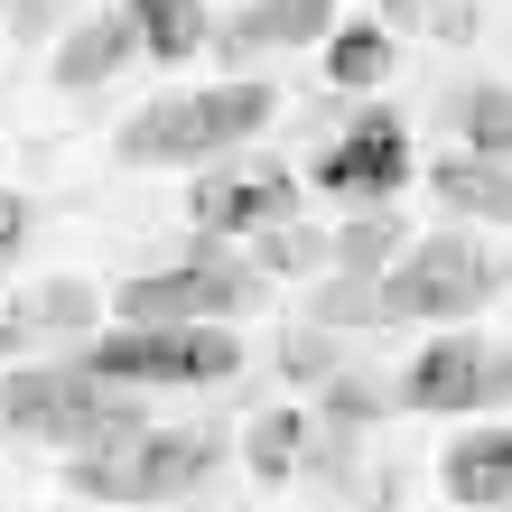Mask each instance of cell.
<instances>
[{
  "mask_svg": "<svg viewBox=\"0 0 512 512\" xmlns=\"http://www.w3.org/2000/svg\"><path fill=\"white\" fill-rule=\"evenodd\" d=\"M131 56H140V38H131V19H122V10H103V19H84L75 38L56 47V66H47V75L66 84V94H94V84H103V75H122Z\"/></svg>",
  "mask_w": 512,
  "mask_h": 512,
  "instance_id": "cell-13",
  "label": "cell"
},
{
  "mask_svg": "<svg viewBox=\"0 0 512 512\" xmlns=\"http://www.w3.org/2000/svg\"><path fill=\"white\" fill-rule=\"evenodd\" d=\"M84 364L122 391H187V382H233L243 345H233V326H112L84 345Z\"/></svg>",
  "mask_w": 512,
  "mask_h": 512,
  "instance_id": "cell-5",
  "label": "cell"
},
{
  "mask_svg": "<svg viewBox=\"0 0 512 512\" xmlns=\"http://www.w3.org/2000/svg\"><path fill=\"white\" fill-rule=\"evenodd\" d=\"M0 419L28 438V447H66V457H84V447H112L140 429V401L122 382H103L84 354H66V364H28L0 382Z\"/></svg>",
  "mask_w": 512,
  "mask_h": 512,
  "instance_id": "cell-1",
  "label": "cell"
},
{
  "mask_svg": "<svg viewBox=\"0 0 512 512\" xmlns=\"http://www.w3.org/2000/svg\"><path fill=\"white\" fill-rule=\"evenodd\" d=\"M429 196L457 224H512V168L503 159H475V149H447V159L429 168Z\"/></svg>",
  "mask_w": 512,
  "mask_h": 512,
  "instance_id": "cell-11",
  "label": "cell"
},
{
  "mask_svg": "<svg viewBox=\"0 0 512 512\" xmlns=\"http://www.w3.org/2000/svg\"><path fill=\"white\" fill-rule=\"evenodd\" d=\"M457 131L475 159H512V84H466L457 94Z\"/></svg>",
  "mask_w": 512,
  "mask_h": 512,
  "instance_id": "cell-17",
  "label": "cell"
},
{
  "mask_svg": "<svg viewBox=\"0 0 512 512\" xmlns=\"http://www.w3.org/2000/svg\"><path fill=\"white\" fill-rule=\"evenodd\" d=\"M364 512H391V503H364Z\"/></svg>",
  "mask_w": 512,
  "mask_h": 512,
  "instance_id": "cell-24",
  "label": "cell"
},
{
  "mask_svg": "<svg viewBox=\"0 0 512 512\" xmlns=\"http://www.w3.org/2000/svg\"><path fill=\"white\" fill-rule=\"evenodd\" d=\"M317 326H382V298H373V270H336L326 280V298L308 308Z\"/></svg>",
  "mask_w": 512,
  "mask_h": 512,
  "instance_id": "cell-19",
  "label": "cell"
},
{
  "mask_svg": "<svg viewBox=\"0 0 512 512\" xmlns=\"http://www.w3.org/2000/svg\"><path fill=\"white\" fill-rule=\"evenodd\" d=\"M187 215L215 233H270V224H289L298 215V177L289 168H270V159H243V168H196V196H187Z\"/></svg>",
  "mask_w": 512,
  "mask_h": 512,
  "instance_id": "cell-9",
  "label": "cell"
},
{
  "mask_svg": "<svg viewBox=\"0 0 512 512\" xmlns=\"http://www.w3.org/2000/svg\"><path fill=\"white\" fill-rule=\"evenodd\" d=\"M391 401L419 410V419H447V410H503V401H512V345L447 326V336H429V345H419V364L391 382Z\"/></svg>",
  "mask_w": 512,
  "mask_h": 512,
  "instance_id": "cell-7",
  "label": "cell"
},
{
  "mask_svg": "<svg viewBox=\"0 0 512 512\" xmlns=\"http://www.w3.org/2000/svg\"><path fill=\"white\" fill-rule=\"evenodd\" d=\"M112 512H177V503H112Z\"/></svg>",
  "mask_w": 512,
  "mask_h": 512,
  "instance_id": "cell-23",
  "label": "cell"
},
{
  "mask_svg": "<svg viewBox=\"0 0 512 512\" xmlns=\"http://www.w3.org/2000/svg\"><path fill=\"white\" fill-rule=\"evenodd\" d=\"M270 122V84H196V94H159L149 112L122 122L131 168H215Z\"/></svg>",
  "mask_w": 512,
  "mask_h": 512,
  "instance_id": "cell-2",
  "label": "cell"
},
{
  "mask_svg": "<svg viewBox=\"0 0 512 512\" xmlns=\"http://www.w3.org/2000/svg\"><path fill=\"white\" fill-rule=\"evenodd\" d=\"M494 512H512V503H494Z\"/></svg>",
  "mask_w": 512,
  "mask_h": 512,
  "instance_id": "cell-25",
  "label": "cell"
},
{
  "mask_svg": "<svg viewBox=\"0 0 512 512\" xmlns=\"http://www.w3.org/2000/svg\"><path fill=\"white\" fill-rule=\"evenodd\" d=\"M317 47H326V75H336L345 94H373V84L391 75V28H345V19H336Z\"/></svg>",
  "mask_w": 512,
  "mask_h": 512,
  "instance_id": "cell-16",
  "label": "cell"
},
{
  "mask_svg": "<svg viewBox=\"0 0 512 512\" xmlns=\"http://www.w3.org/2000/svg\"><path fill=\"white\" fill-rule=\"evenodd\" d=\"M19 243H28V196H19V187H0V261H10Z\"/></svg>",
  "mask_w": 512,
  "mask_h": 512,
  "instance_id": "cell-21",
  "label": "cell"
},
{
  "mask_svg": "<svg viewBox=\"0 0 512 512\" xmlns=\"http://www.w3.org/2000/svg\"><path fill=\"white\" fill-rule=\"evenodd\" d=\"M289 364L298 382H326V336H289Z\"/></svg>",
  "mask_w": 512,
  "mask_h": 512,
  "instance_id": "cell-22",
  "label": "cell"
},
{
  "mask_svg": "<svg viewBox=\"0 0 512 512\" xmlns=\"http://www.w3.org/2000/svg\"><path fill=\"white\" fill-rule=\"evenodd\" d=\"M391 252H401V215H382V205H373V215L336 243V270H373V261H391Z\"/></svg>",
  "mask_w": 512,
  "mask_h": 512,
  "instance_id": "cell-20",
  "label": "cell"
},
{
  "mask_svg": "<svg viewBox=\"0 0 512 512\" xmlns=\"http://www.w3.org/2000/svg\"><path fill=\"white\" fill-rule=\"evenodd\" d=\"M326 28H336V0H243V19H233L224 38L243 56H261V47H308Z\"/></svg>",
  "mask_w": 512,
  "mask_h": 512,
  "instance_id": "cell-14",
  "label": "cell"
},
{
  "mask_svg": "<svg viewBox=\"0 0 512 512\" xmlns=\"http://www.w3.org/2000/svg\"><path fill=\"white\" fill-rule=\"evenodd\" d=\"M215 457L224 447L205 429H149L140 419L131 438L75 457V494H94V503H177V494H196L205 475H215Z\"/></svg>",
  "mask_w": 512,
  "mask_h": 512,
  "instance_id": "cell-4",
  "label": "cell"
},
{
  "mask_svg": "<svg viewBox=\"0 0 512 512\" xmlns=\"http://www.w3.org/2000/svg\"><path fill=\"white\" fill-rule=\"evenodd\" d=\"M373 298H382V326H466L494 298V261L475 233H419L391 252Z\"/></svg>",
  "mask_w": 512,
  "mask_h": 512,
  "instance_id": "cell-3",
  "label": "cell"
},
{
  "mask_svg": "<svg viewBox=\"0 0 512 512\" xmlns=\"http://www.w3.org/2000/svg\"><path fill=\"white\" fill-rule=\"evenodd\" d=\"M270 280L252 261H233V252H196V261H177V270H149V280H131L122 298H112V317L122 326H233L243 308H261Z\"/></svg>",
  "mask_w": 512,
  "mask_h": 512,
  "instance_id": "cell-6",
  "label": "cell"
},
{
  "mask_svg": "<svg viewBox=\"0 0 512 512\" xmlns=\"http://www.w3.org/2000/svg\"><path fill=\"white\" fill-rule=\"evenodd\" d=\"M298 447H308L298 410H261V419H252V447H243V457H252V475H261V485H289V475H298Z\"/></svg>",
  "mask_w": 512,
  "mask_h": 512,
  "instance_id": "cell-18",
  "label": "cell"
},
{
  "mask_svg": "<svg viewBox=\"0 0 512 512\" xmlns=\"http://www.w3.org/2000/svg\"><path fill=\"white\" fill-rule=\"evenodd\" d=\"M438 485L457 494L466 512H494V503H512V429H466L457 447H447Z\"/></svg>",
  "mask_w": 512,
  "mask_h": 512,
  "instance_id": "cell-12",
  "label": "cell"
},
{
  "mask_svg": "<svg viewBox=\"0 0 512 512\" xmlns=\"http://www.w3.org/2000/svg\"><path fill=\"white\" fill-rule=\"evenodd\" d=\"M103 326V298L84 289V280H47V289H28L10 317H0V354H38V345H75V336H94Z\"/></svg>",
  "mask_w": 512,
  "mask_h": 512,
  "instance_id": "cell-10",
  "label": "cell"
},
{
  "mask_svg": "<svg viewBox=\"0 0 512 512\" xmlns=\"http://www.w3.org/2000/svg\"><path fill=\"white\" fill-rule=\"evenodd\" d=\"M410 168H419V149H410V131H401V112H364L345 140L317 149L308 177H317L326 196H345V205H382V196L410 187Z\"/></svg>",
  "mask_w": 512,
  "mask_h": 512,
  "instance_id": "cell-8",
  "label": "cell"
},
{
  "mask_svg": "<svg viewBox=\"0 0 512 512\" xmlns=\"http://www.w3.org/2000/svg\"><path fill=\"white\" fill-rule=\"evenodd\" d=\"M140 56H159V66H187L205 47V0H122Z\"/></svg>",
  "mask_w": 512,
  "mask_h": 512,
  "instance_id": "cell-15",
  "label": "cell"
}]
</instances>
